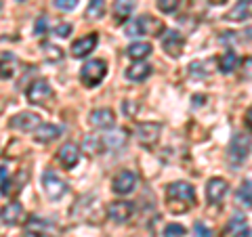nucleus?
I'll return each instance as SVG.
<instances>
[{
	"instance_id": "obj_23",
	"label": "nucleus",
	"mask_w": 252,
	"mask_h": 237,
	"mask_svg": "<svg viewBox=\"0 0 252 237\" xmlns=\"http://www.w3.org/2000/svg\"><path fill=\"white\" fill-rule=\"evenodd\" d=\"M235 200H238L240 206L244 208H252V180H244V183L240 185L238 193H235Z\"/></svg>"
},
{
	"instance_id": "obj_14",
	"label": "nucleus",
	"mask_w": 252,
	"mask_h": 237,
	"mask_svg": "<svg viewBox=\"0 0 252 237\" xmlns=\"http://www.w3.org/2000/svg\"><path fill=\"white\" fill-rule=\"evenodd\" d=\"M227 189H229V185H227L225 178H210L208 185H206V197L210 204H220L223 202V197L227 195Z\"/></svg>"
},
{
	"instance_id": "obj_10",
	"label": "nucleus",
	"mask_w": 252,
	"mask_h": 237,
	"mask_svg": "<svg viewBox=\"0 0 252 237\" xmlns=\"http://www.w3.org/2000/svg\"><path fill=\"white\" fill-rule=\"evenodd\" d=\"M183 46H185V38L179 34L175 30H168L162 38V49L168 53V57H181L183 53Z\"/></svg>"
},
{
	"instance_id": "obj_39",
	"label": "nucleus",
	"mask_w": 252,
	"mask_h": 237,
	"mask_svg": "<svg viewBox=\"0 0 252 237\" xmlns=\"http://www.w3.org/2000/svg\"><path fill=\"white\" fill-rule=\"evenodd\" d=\"M233 237H252V233L248 231V229H244V231H238V233H235Z\"/></svg>"
},
{
	"instance_id": "obj_27",
	"label": "nucleus",
	"mask_w": 252,
	"mask_h": 237,
	"mask_svg": "<svg viewBox=\"0 0 252 237\" xmlns=\"http://www.w3.org/2000/svg\"><path fill=\"white\" fill-rule=\"evenodd\" d=\"M84 147H86V151H89L91 155H94V153H99L101 149H103V139H99V137H86L84 139Z\"/></svg>"
},
{
	"instance_id": "obj_24",
	"label": "nucleus",
	"mask_w": 252,
	"mask_h": 237,
	"mask_svg": "<svg viewBox=\"0 0 252 237\" xmlns=\"http://www.w3.org/2000/svg\"><path fill=\"white\" fill-rule=\"evenodd\" d=\"M235 67H238V55H235L233 51H227L219 57V69L223 74H231Z\"/></svg>"
},
{
	"instance_id": "obj_7",
	"label": "nucleus",
	"mask_w": 252,
	"mask_h": 237,
	"mask_svg": "<svg viewBox=\"0 0 252 237\" xmlns=\"http://www.w3.org/2000/svg\"><path fill=\"white\" fill-rule=\"evenodd\" d=\"M26 237H57V227L44 218L32 216L26 223Z\"/></svg>"
},
{
	"instance_id": "obj_16",
	"label": "nucleus",
	"mask_w": 252,
	"mask_h": 237,
	"mask_svg": "<svg viewBox=\"0 0 252 237\" xmlns=\"http://www.w3.org/2000/svg\"><path fill=\"white\" fill-rule=\"evenodd\" d=\"M89 122L94 128H112L116 122V116L112 109H94V112L89 116Z\"/></svg>"
},
{
	"instance_id": "obj_36",
	"label": "nucleus",
	"mask_w": 252,
	"mask_h": 237,
	"mask_svg": "<svg viewBox=\"0 0 252 237\" xmlns=\"http://www.w3.org/2000/svg\"><path fill=\"white\" fill-rule=\"evenodd\" d=\"M46 30H49V19H46V17H38V21H36V28H34L36 36H42V34H46Z\"/></svg>"
},
{
	"instance_id": "obj_34",
	"label": "nucleus",
	"mask_w": 252,
	"mask_h": 237,
	"mask_svg": "<svg viewBox=\"0 0 252 237\" xmlns=\"http://www.w3.org/2000/svg\"><path fill=\"white\" fill-rule=\"evenodd\" d=\"M193 233H195V237H212V231L204 223H195L193 225Z\"/></svg>"
},
{
	"instance_id": "obj_29",
	"label": "nucleus",
	"mask_w": 252,
	"mask_h": 237,
	"mask_svg": "<svg viewBox=\"0 0 252 237\" xmlns=\"http://www.w3.org/2000/svg\"><path fill=\"white\" fill-rule=\"evenodd\" d=\"M158 9H160L162 13H175L179 9L181 0H158Z\"/></svg>"
},
{
	"instance_id": "obj_32",
	"label": "nucleus",
	"mask_w": 252,
	"mask_h": 237,
	"mask_svg": "<svg viewBox=\"0 0 252 237\" xmlns=\"http://www.w3.org/2000/svg\"><path fill=\"white\" fill-rule=\"evenodd\" d=\"M235 229H240V231H244V229H246V218H242V216H233V220L229 223V227H227V233L235 231Z\"/></svg>"
},
{
	"instance_id": "obj_28",
	"label": "nucleus",
	"mask_w": 252,
	"mask_h": 237,
	"mask_svg": "<svg viewBox=\"0 0 252 237\" xmlns=\"http://www.w3.org/2000/svg\"><path fill=\"white\" fill-rule=\"evenodd\" d=\"M13 63H15L13 55L11 53H2V78L4 80L13 76Z\"/></svg>"
},
{
	"instance_id": "obj_31",
	"label": "nucleus",
	"mask_w": 252,
	"mask_h": 237,
	"mask_svg": "<svg viewBox=\"0 0 252 237\" xmlns=\"http://www.w3.org/2000/svg\"><path fill=\"white\" fill-rule=\"evenodd\" d=\"M44 51H46V59H51V61H61L63 57V51L53 44H44Z\"/></svg>"
},
{
	"instance_id": "obj_38",
	"label": "nucleus",
	"mask_w": 252,
	"mask_h": 237,
	"mask_svg": "<svg viewBox=\"0 0 252 237\" xmlns=\"http://www.w3.org/2000/svg\"><path fill=\"white\" fill-rule=\"evenodd\" d=\"M0 177H2V195H9L11 183H9V177H6V166L4 164H2V172H0Z\"/></svg>"
},
{
	"instance_id": "obj_12",
	"label": "nucleus",
	"mask_w": 252,
	"mask_h": 237,
	"mask_svg": "<svg viewBox=\"0 0 252 237\" xmlns=\"http://www.w3.org/2000/svg\"><path fill=\"white\" fill-rule=\"evenodd\" d=\"M137 185V177H135V172H130V170H122V172H118L116 178H114V193L118 195H128L132 189H135Z\"/></svg>"
},
{
	"instance_id": "obj_2",
	"label": "nucleus",
	"mask_w": 252,
	"mask_h": 237,
	"mask_svg": "<svg viewBox=\"0 0 252 237\" xmlns=\"http://www.w3.org/2000/svg\"><path fill=\"white\" fill-rule=\"evenodd\" d=\"M164 31V23L154 19L152 15H141L126 23V36H160Z\"/></svg>"
},
{
	"instance_id": "obj_9",
	"label": "nucleus",
	"mask_w": 252,
	"mask_h": 237,
	"mask_svg": "<svg viewBox=\"0 0 252 237\" xmlns=\"http://www.w3.org/2000/svg\"><path fill=\"white\" fill-rule=\"evenodd\" d=\"M28 101L34 105H42L46 99L53 97V90H51V84L46 80H36L28 86Z\"/></svg>"
},
{
	"instance_id": "obj_13",
	"label": "nucleus",
	"mask_w": 252,
	"mask_h": 237,
	"mask_svg": "<svg viewBox=\"0 0 252 237\" xmlns=\"http://www.w3.org/2000/svg\"><path fill=\"white\" fill-rule=\"evenodd\" d=\"M97 42H99V36H97V34H86V36H82V38H78V40L72 44V57H74V59L86 57L89 53L94 51Z\"/></svg>"
},
{
	"instance_id": "obj_8",
	"label": "nucleus",
	"mask_w": 252,
	"mask_h": 237,
	"mask_svg": "<svg viewBox=\"0 0 252 237\" xmlns=\"http://www.w3.org/2000/svg\"><path fill=\"white\" fill-rule=\"evenodd\" d=\"M160 132H162V124H158V122H143V124L137 126L135 137L139 139L141 145L152 147V145L158 143V139H160Z\"/></svg>"
},
{
	"instance_id": "obj_6",
	"label": "nucleus",
	"mask_w": 252,
	"mask_h": 237,
	"mask_svg": "<svg viewBox=\"0 0 252 237\" xmlns=\"http://www.w3.org/2000/svg\"><path fill=\"white\" fill-rule=\"evenodd\" d=\"M44 122L40 120V116L34 112H21L15 118H11V128L19 132H36Z\"/></svg>"
},
{
	"instance_id": "obj_11",
	"label": "nucleus",
	"mask_w": 252,
	"mask_h": 237,
	"mask_svg": "<svg viewBox=\"0 0 252 237\" xmlns=\"http://www.w3.org/2000/svg\"><path fill=\"white\" fill-rule=\"evenodd\" d=\"M132 212H135V204L132 202H112L107 208V216L114 220V223H126Z\"/></svg>"
},
{
	"instance_id": "obj_40",
	"label": "nucleus",
	"mask_w": 252,
	"mask_h": 237,
	"mask_svg": "<svg viewBox=\"0 0 252 237\" xmlns=\"http://www.w3.org/2000/svg\"><path fill=\"white\" fill-rule=\"evenodd\" d=\"M246 120H248V124H250V128H252V107L248 109V116H246Z\"/></svg>"
},
{
	"instance_id": "obj_18",
	"label": "nucleus",
	"mask_w": 252,
	"mask_h": 237,
	"mask_svg": "<svg viewBox=\"0 0 252 237\" xmlns=\"http://www.w3.org/2000/svg\"><path fill=\"white\" fill-rule=\"evenodd\" d=\"M19 220H23V206H21L19 202L6 204L4 210H2V223L6 227H15Z\"/></svg>"
},
{
	"instance_id": "obj_4",
	"label": "nucleus",
	"mask_w": 252,
	"mask_h": 237,
	"mask_svg": "<svg viewBox=\"0 0 252 237\" xmlns=\"http://www.w3.org/2000/svg\"><path fill=\"white\" fill-rule=\"evenodd\" d=\"M105 74H107V63L103 59H93V61H86L82 65L80 80H82V84H86V86H91L93 89V86L101 84V80L105 78Z\"/></svg>"
},
{
	"instance_id": "obj_19",
	"label": "nucleus",
	"mask_w": 252,
	"mask_h": 237,
	"mask_svg": "<svg viewBox=\"0 0 252 237\" xmlns=\"http://www.w3.org/2000/svg\"><path fill=\"white\" fill-rule=\"evenodd\" d=\"M114 19L116 23H124L135 11V0H116L114 2Z\"/></svg>"
},
{
	"instance_id": "obj_25",
	"label": "nucleus",
	"mask_w": 252,
	"mask_h": 237,
	"mask_svg": "<svg viewBox=\"0 0 252 237\" xmlns=\"http://www.w3.org/2000/svg\"><path fill=\"white\" fill-rule=\"evenodd\" d=\"M103 13H105V0H91L84 15H86V19L97 21V19L103 17Z\"/></svg>"
},
{
	"instance_id": "obj_30",
	"label": "nucleus",
	"mask_w": 252,
	"mask_h": 237,
	"mask_svg": "<svg viewBox=\"0 0 252 237\" xmlns=\"http://www.w3.org/2000/svg\"><path fill=\"white\" fill-rule=\"evenodd\" d=\"M183 235H185L183 225H168L164 229V237H183Z\"/></svg>"
},
{
	"instance_id": "obj_26",
	"label": "nucleus",
	"mask_w": 252,
	"mask_h": 237,
	"mask_svg": "<svg viewBox=\"0 0 252 237\" xmlns=\"http://www.w3.org/2000/svg\"><path fill=\"white\" fill-rule=\"evenodd\" d=\"M124 143H126L124 130H116L112 134H105V139H103V147H109V149H120Z\"/></svg>"
},
{
	"instance_id": "obj_1",
	"label": "nucleus",
	"mask_w": 252,
	"mask_h": 237,
	"mask_svg": "<svg viewBox=\"0 0 252 237\" xmlns=\"http://www.w3.org/2000/svg\"><path fill=\"white\" fill-rule=\"evenodd\" d=\"M166 197H168L170 212H175V214H183V212H187L195 204V189L189 183L179 180V183L168 185Z\"/></svg>"
},
{
	"instance_id": "obj_17",
	"label": "nucleus",
	"mask_w": 252,
	"mask_h": 237,
	"mask_svg": "<svg viewBox=\"0 0 252 237\" xmlns=\"http://www.w3.org/2000/svg\"><path fill=\"white\" fill-rule=\"evenodd\" d=\"M149 76H152V65L145 61H135L128 69H126V78L132 82H143Z\"/></svg>"
},
{
	"instance_id": "obj_5",
	"label": "nucleus",
	"mask_w": 252,
	"mask_h": 237,
	"mask_svg": "<svg viewBox=\"0 0 252 237\" xmlns=\"http://www.w3.org/2000/svg\"><path fill=\"white\" fill-rule=\"evenodd\" d=\"M42 187H44V193L49 195L51 200H61L67 191L65 180L59 178V175L55 170H46L42 175Z\"/></svg>"
},
{
	"instance_id": "obj_37",
	"label": "nucleus",
	"mask_w": 252,
	"mask_h": 237,
	"mask_svg": "<svg viewBox=\"0 0 252 237\" xmlns=\"http://www.w3.org/2000/svg\"><path fill=\"white\" fill-rule=\"evenodd\" d=\"M55 34H57L59 38H67L69 34H72V26H69V23H59V26L55 28Z\"/></svg>"
},
{
	"instance_id": "obj_15",
	"label": "nucleus",
	"mask_w": 252,
	"mask_h": 237,
	"mask_svg": "<svg viewBox=\"0 0 252 237\" xmlns=\"http://www.w3.org/2000/svg\"><path fill=\"white\" fill-rule=\"evenodd\" d=\"M57 160H59V164H61L65 170L74 168V166H76L78 162H80V149H78L74 143H65V145H63V147L59 149Z\"/></svg>"
},
{
	"instance_id": "obj_20",
	"label": "nucleus",
	"mask_w": 252,
	"mask_h": 237,
	"mask_svg": "<svg viewBox=\"0 0 252 237\" xmlns=\"http://www.w3.org/2000/svg\"><path fill=\"white\" fill-rule=\"evenodd\" d=\"M61 132H63L61 126H55V124H42L40 128H38L34 134H36V141H38V143H51V141L57 139Z\"/></svg>"
},
{
	"instance_id": "obj_22",
	"label": "nucleus",
	"mask_w": 252,
	"mask_h": 237,
	"mask_svg": "<svg viewBox=\"0 0 252 237\" xmlns=\"http://www.w3.org/2000/svg\"><path fill=\"white\" fill-rule=\"evenodd\" d=\"M149 53H152V44L149 42H132L128 49H126V55L135 61H143Z\"/></svg>"
},
{
	"instance_id": "obj_3",
	"label": "nucleus",
	"mask_w": 252,
	"mask_h": 237,
	"mask_svg": "<svg viewBox=\"0 0 252 237\" xmlns=\"http://www.w3.org/2000/svg\"><path fill=\"white\" fill-rule=\"evenodd\" d=\"M252 149V137L246 132H235L231 143H229V149H227V157H229V162L233 166H240L244 164V160L248 157Z\"/></svg>"
},
{
	"instance_id": "obj_21",
	"label": "nucleus",
	"mask_w": 252,
	"mask_h": 237,
	"mask_svg": "<svg viewBox=\"0 0 252 237\" xmlns=\"http://www.w3.org/2000/svg\"><path fill=\"white\" fill-rule=\"evenodd\" d=\"M250 6H252V0H238V4L229 11L227 19L229 21H244L248 17V13H250Z\"/></svg>"
},
{
	"instance_id": "obj_35",
	"label": "nucleus",
	"mask_w": 252,
	"mask_h": 237,
	"mask_svg": "<svg viewBox=\"0 0 252 237\" xmlns=\"http://www.w3.org/2000/svg\"><path fill=\"white\" fill-rule=\"evenodd\" d=\"M242 78L244 80H252V57L244 59V63H242Z\"/></svg>"
},
{
	"instance_id": "obj_33",
	"label": "nucleus",
	"mask_w": 252,
	"mask_h": 237,
	"mask_svg": "<svg viewBox=\"0 0 252 237\" xmlns=\"http://www.w3.org/2000/svg\"><path fill=\"white\" fill-rule=\"evenodd\" d=\"M78 4V0H55V6L61 11H74Z\"/></svg>"
}]
</instances>
